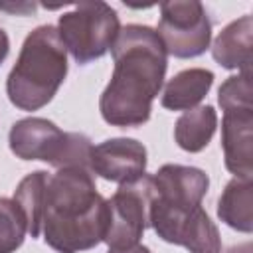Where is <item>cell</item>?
Wrapping results in <instances>:
<instances>
[{
    "label": "cell",
    "mask_w": 253,
    "mask_h": 253,
    "mask_svg": "<svg viewBox=\"0 0 253 253\" xmlns=\"http://www.w3.org/2000/svg\"><path fill=\"white\" fill-rule=\"evenodd\" d=\"M107 253H150V249L146 245H132V247H126V249H109Z\"/></svg>",
    "instance_id": "20"
},
{
    "label": "cell",
    "mask_w": 253,
    "mask_h": 253,
    "mask_svg": "<svg viewBox=\"0 0 253 253\" xmlns=\"http://www.w3.org/2000/svg\"><path fill=\"white\" fill-rule=\"evenodd\" d=\"M121 32V20L115 8L107 2H79L73 10L59 16L57 34L65 45V51L79 65H87L103 57Z\"/></svg>",
    "instance_id": "5"
},
{
    "label": "cell",
    "mask_w": 253,
    "mask_h": 253,
    "mask_svg": "<svg viewBox=\"0 0 253 253\" xmlns=\"http://www.w3.org/2000/svg\"><path fill=\"white\" fill-rule=\"evenodd\" d=\"M210 188V178L204 170L196 166L164 164L152 174V192L160 200L202 204Z\"/></svg>",
    "instance_id": "11"
},
{
    "label": "cell",
    "mask_w": 253,
    "mask_h": 253,
    "mask_svg": "<svg viewBox=\"0 0 253 253\" xmlns=\"http://www.w3.org/2000/svg\"><path fill=\"white\" fill-rule=\"evenodd\" d=\"M8 51H10V38H8V34L0 28V65H2V61L8 57Z\"/></svg>",
    "instance_id": "19"
},
{
    "label": "cell",
    "mask_w": 253,
    "mask_h": 253,
    "mask_svg": "<svg viewBox=\"0 0 253 253\" xmlns=\"http://www.w3.org/2000/svg\"><path fill=\"white\" fill-rule=\"evenodd\" d=\"M217 103L221 111L253 109L251 71H241L237 75L227 77L217 89Z\"/></svg>",
    "instance_id": "18"
},
{
    "label": "cell",
    "mask_w": 253,
    "mask_h": 253,
    "mask_svg": "<svg viewBox=\"0 0 253 253\" xmlns=\"http://www.w3.org/2000/svg\"><path fill=\"white\" fill-rule=\"evenodd\" d=\"M107 221V200L97 192L89 170L59 168L47 176L40 208V235L53 251L93 249L105 239Z\"/></svg>",
    "instance_id": "2"
},
{
    "label": "cell",
    "mask_w": 253,
    "mask_h": 253,
    "mask_svg": "<svg viewBox=\"0 0 253 253\" xmlns=\"http://www.w3.org/2000/svg\"><path fill=\"white\" fill-rule=\"evenodd\" d=\"M221 148L225 168L235 178H253V109L223 111Z\"/></svg>",
    "instance_id": "10"
},
{
    "label": "cell",
    "mask_w": 253,
    "mask_h": 253,
    "mask_svg": "<svg viewBox=\"0 0 253 253\" xmlns=\"http://www.w3.org/2000/svg\"><path fill=\"white\" fill-rule=\"evenodd\" d=\"M227 253H251V243L245 241V243H241V245H235V247H231Z\"/></svg>",
    "instance_id": "21"
},
{
    "label": "cell",
    "mask_w": 253,
    "mask_h": 253,
    "mask_svg": "<svg viewBox=\"0 0 253 253\" xmlns=\"http://www.w3.org/2000/svg\"><path fill=\"white\" fill-rule=\"evenodd\" d=\"M253 18L249 14L229 22L213 40L211 55L225 69L251 71Z\"/></svg>",
    "instance_id": "12"
},
{
    "label": "cell",
    "mask_w": 253,
    "mask_h": 253,
    "mask_svg": "<svg viewBox=\"0 0 253 253\" xmlns=\"http://www.w3.org/2000/svg\"><path fill=\"white\" fill-rule=\"evenodd\" d=\"M152 202V174L121 184L119 190L107 200V233L105 243L109 249H126L138 245L144 229L148 227V213Z\"/></svg>",
    "instance_id": "8"
},
{
    "label": "cell",
    "mask_w": 253,
    "mask_h": 253,
    "mask_svg": "<svg viewBox=\"0 0 253 253\" xmlns=\"http://www.w3.org/2000/svg\"><path fill=\"white\" fill-rule=\"evenodd\" d=\"M89 168L91 174L119 186L132 182L146 172V148L136 138H107L91 148Z\"/></svg>",
    "instance_id": "9"
},
{
    "label": "cell",
    "mask_w": 253,
    "mask_h": 253,
    "mask_svg": "<svg viewBox=\"0 0 253 253\" xmlns=\"http://www.w3.org/2000/svg\"><path fill=\"white\" fill-rule=\"evenodd\" d=\"M213 73L204 67H190L176 73L162 91L160 105L168 111H190L210 93L213 85Z\"/></svg>",
    "instance_id": "13"
},
{
    "label": "cell",
    "mask_w": 253,
    "mask_h": 253,
    "mask_svg": "<svg viewBox=\"0 0 253 253\" xmlns=\"http://www.w3.org/2000/svg\"><path fill=\"white\" fill-rule=\"evenodd\" d=\"M12 154L20 160H43L53 168L89 170L91 140L81 132H63L55 123L42 117L20 119L8 134Z\"/></svg>",
    "instance_id": "4"
},
{
    "label": "cell",
    "mask_w": 253,
    "mask_h": 253,
    "mask_svg": "<svg viewBox=\"0 0 253 253\" xmlns=\"http://www.w3.org/2000/svg\"><path fill=\"white\" fill-rule=\"evenodd\" d=\"M26 217L10 198H0V253H16L26 239Z\"/></svg>",
    "instance_id": "17"
},
{
    "label": "cell",
    "mask_w": 253,
    "mask_h": 253,
    "mask_svg": "<svg viewBox=\"0 0 253 253\" xmlns=\"http://www.w3.org/2000/svg\"><path fill=\"white\" fill-rule=\"evenodd\" d=\"M47 176L49 174L45 170L30 172L28 176H24L20 180V184L14 190L12 200L20 206V210L26 217L28 233L32 235V239L40 237V208H42V198H43V188H45Z\"/></svg>",
    "instance_id": "16"
},
{
    "label": "cell",
    "mask_w": 253,
    "mask_h": 253,
    "mask_svg": "<svg viewBox=\"0 0 253 253\" xmlns=\"http://www.w3.org/2000/svg\"><path fill=\"white\" fill-rule=\"evenodd\" d=\"M217 128V113L211 105L184 111L174 125V140L186 152H202Z\"/></svg>",
    "instance_id": "15"
},
{
    "label": "cell",
    "mask_w": 253,
    "mask_h": 253,
    "mask_svg": "<svg viewBox=\"0 0 253 253\" xmlns=\"http://www.w3.org/2000/svg\"><path fill=\"white\" fill-rule=\"evenodd\" d=\"M217 217L241 233L253 231V178H233L217 200Z\"/></svg>",
    "instance_id": "14"
},
{
    "label": "cell",
    "mask_w": 253,
    "mask_h": 253,
    "mask_svg": "<svg viewBox=\"0 0 253 253\" xmlns=\"http://www.w3.org/2000/svg\"><path fill=\"white\" fill-rule=\"evenodd\" d=\"M148 225L162 241L182 245L190 253H221L217 225L210 219L202 204L168 202L156 198L152 192Z\"/></svg>",
    "instance_id": "6"
},
{
    "label": "cell",
    "mask_w": 253,
    "mask_h": 253,
    "mask_svg": "<svg viewBox=\"0 0 253 253\" xmlns=\"http://www.w3.org/2000/svg\"><path fill=\"white\" fill-rule=\"evenodd\" d=\"M67 75V51L55 26L32 30L6 79V95L20 111L45 107Z\"/></svg>",
    "instance_id": "3"
},
{
    "label": "cell",
    "mask_w": 253,
    "mask_h": 253,
    "mask_svg": "<svg viewBox=\"0 0 253 253\" xmlns=\"http://www.w3.org/2000/svg\"><path fill=\"white\" fill-rule=\"evenodd\" d=\"M111 53L115 67L99 99L101 117L111 126H140L150 119L152 101L164 85L168 53L156 30L142 24L121 28Z\"/></svg>",
    "instance_id": "1"
},
{
    "label": "cell",
    "mask_w": 253,
    "mask_h": 253,
    "mask_svg": "<svg viewBox=\"0 0 253 253\" xmlns=\"http://www.w3.org/2000/svg\"><path fill=\"white\" fill-rule=\"evenodd\" d=\"M156 34L168 55L190 59L206 53L211 42V22L202 2L170 0L160 4Z\"/></svg>",
    "instance_id": "7"
}]
</instances>
